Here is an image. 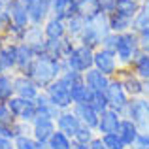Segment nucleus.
<instances>
[{"label": "nucleus", "mask_w": 149, "mask_h": 149, "mask_svg": "<svg viewBox=\"0 0 149 149\" xmlns=\"http://www.w3.org/2000/svg\"><path fill=\"white\" fill-rule=\"evenodd\" d=\"M117 77L121 79L125 91L130 98H143L149 95V81H143L142 77H138L130 68H121Z\"/></svg>", "instance_id": "obj_4"}, {"label": "nucleus", "mask_w": 149, "mask_h": 149, "mask_svg": "<svg viewBox=\"0 0 149 149\" xmlns=\"http://www.w3.org/2000/svg\"><path fill=\"white\" fill-rule=\"evenodd\" d=\"M45 95H47V98L53 102L55 106H57L61 111H64V109H72V98H70V87L64 83V81L58 77L57 81H53V83L49 85L47 89H45Z\"/></svg>", "instance_id": "obj_9"}, {"label": "nucleus", "mask_w": 149, "mask_h": 149, "mask_svg": "<svg viewBox=\"0 0 149 149\" xmlns=\"http://www.w3.org/2000/svg\"><path fill=\"white\" fill-rule=\"evenodd\" d=\"M11 26H13V21H11V15L6 11V8H4V11L0 13V36H6L10 34Z\"/></svg>", "instance_id": "obj_38"}, {"label": "nucleus", "mask_w": 149, "mask_h": 149, "mask_svg": "<svg viewBox=\"0 0 149 149\" xmlns=\"http://www.w3.org/2000/svg\"><path fill=\"white\" fill-rule=\"evenodd\" d=\"M0 123L2 125H15V117L11 113L8 102H0Z\"/></svg>", "instance_id": "obj_40"}, {"label": "nucleus", "mask_w": 149, "mask_h": 149, "mask_svg": "<svg viewBox=\"0 0 149 149\" xmlns=\"http://www.w3.org/2000/svg\"><path fill=\"white\" fill-rule=\"evenodd\" d=\"M57 130V123L53 119H47V117H40L32 121V136L36 142H44L47 143L49 138L53 136V132Z\"/></svg>", "instance_id": "obj_14"}, {"label": "nucleus", "mask_w": 149, "mask_h": 149, "mask_svg": "<svg viewBox=\"0 0 149 149\" xmlns=\"http://www.w3.org/2000/svg\"><path fill=\"white\" fill-rule=\"evenodd\" d=\"M11 2H13V0H0V4H2V6H4V8H6V6H8V4H11Z\"/></svg>", "instance_id": "obj_51"}, {"label": "nucleus", "mask_w": 149, "mask_h": 149, "mask_svg": "<svg viewBox=\"0 0 149 149\" xmlns=\"http://www.w3.org/2000/svg\"><path fill=\"white\" fill-rule=\"evenodd\" d=\"M8 106H10L15 121L32 125V121L38 117V108H36V102L34 100H26V98H21V96H13V98L8 102Z\"/></svg>", "instance_id": "obj_8"}, {"label": "nucleus", "mask_w": 149, "mask_h": 149, "mask_svg": "<svg viewBox=\"0 0 149 149\" xmlns=\"http://www.w3.org/2000/svg\"><path fill=\"white\" fill-rule=\"evenodd\" d=\"M15 74H2L0 76V102H10L15 96Z\"/></svg>", "instance_id": "obj_27"}, {"label": "nucleus", "mask_w": 149, "mask_h": 149, "mask_svg": "<svg viewBox=\"0 0 149 149\" xmlns=\"http://www.w3.org/2000/svg\"><path fill=\"white\" fill-rule=\"evenodd\" d=\"M132 149H149V132H140Z\"/></svg>", "instance_id": "obj_41"}, {"label": "nucleus", "mask_w": 149, "mask_h": 149, "mask_svg": "<svg viewBox=\"0 0 149 149\" xmlns=\"http://www.w3.org/2000/svg\"><path fill=\"white\" fill-rule=\"evenodd\" d=\"M81 127V121L77 119V115L72 111V109H64V111H61V115H58L57 119V130L64 132L68 138H76L77 130H79Z\"/></svg>", "instance_id": "obj_15"}, {"label": "nucleus", "mask_w": 149, "mask_h": 149, "mask_svg": "<svg viewBox=\"0 0 149 149\" xmlns=\"http://www.w3.org/2000/svg\"><path fill=\"white\" fill-rule=\"evenodd\" d=\"M140 49H142V53L149 55V30L143 32V34H140Z\"/></svg>", "instance_id": "obj_43"}, {"label": "nucleus", "mask_w": 149, "mask_h": 149, "mask_svg": "<svg viewBox=\"0 0 149 149\" xmlns=\"http://www.w3.org/2000/svg\"><path fill=\"white\" fill-rule=\"evenodd\" d=\"M91 149H108V147L102 143V138H100V136H96V138L91 142Z\"/></svg>", "instance_id": "obj_47"}, {"label": "nucleus", "mask_w": 149, "mask_h": 149, "mask_svg": "<svg viewBox=\"0 0 149 149\" xmlns=\"http://www.w3.org/2000/svg\"><path fill=\"white\" fill-rule=\"evenodd\" d=\"M26 11H29L30 25L44 26L45 21L51 17V0H34L26 4Z\"/></svg>", "instance_id": "obj_11"}, {"label": "nucleus", "mask_w": 149, "mask_h": 149, "mask_svg": "<svg viewBox=\"0 0 149 149\" xmlns=\"http://www.w3.org/2000/svg\"><path fill=\"white\" fill-rule=\"evenodd\" d=\"M125 117H128L140 128V132H149V100L146 96L132 98L127 111H125Z\"/></svg>", "instance_id": "obj_6"}, {"label": "nucleus", "mask_w": 149, "mask_h": 149, "mask_svg": "<svg viewBox=\"0 0 149 149\" xmlns=\"http://www.w3.org/2000/svg\"><path fill=\"white\" fill-rule=\"evenodd\" d=\"M13 83H15V96H21V98L36 100V96L42 93V89L25 74H15Z\"/></svg>", "instance_id": "obj_12"}, {"label": "nucleus", "mask_w": 149, "mask_h": 149, "mask_svg": "<svg viewBox=\"0 0 149 149\" xmlns=\"http://www.w3.org/2000/svg\"><path fill=\"white\" fill-rule=\"evenodd\" d=\"M106 98L109 102V108L119 111L121 115L125 117V111H127V108H128V104H130L132 98L127 95V91H125V87H123L119 77H111L108 89H106Z\"/></svg>", "instance_id": "obj_7"}, {"label": "nucleus", "mask_w": 149, "mask_h": 149, "mask_svg": "<svg viewBox=\"0 0 149 149\" xmlns=\"http://www.w3.org/2000/svg\"><path fill=\"white\" fill-rule=\"evenodd\" d=\"M47 146H49V149H72L74 140H72V138H68L64 132L55 130V132H53V136L49 138Z\"/></svg>", "instance_id": "obj_32"}, {"label": "nucleus", "mask_w": 149, "mask_h": 149, "mask_svg": "<svg viewBox=\"0 0 149 149\" xmlns=\"http://www.w3.org/2000/svg\"><path fill=\"white\" fill-rule=\"evenodd\" d=\"M87 104L93 106L98 113H104L106 109H109V102L106 98V93H91V98H89Z\"/></svg>", "instance_id": "obj_33"}, {"label": "nucleus", "mask_w": 149, "mask_h": 149, "mask_svg": "<svg viewBox=\"0 0 149 149\" xmlns=\"http://www.w3.org/2000/svg\"><path fill=\"white\" fill-rule=\"evenodd\" d=\"M34 149H49V146H47V143H44V142H38Z\"/></svg>", "instance_id": "obj_49"}, {"label": "nucleus", "mask_w": 149, "mask_h": 149, "mask_svg": "<svg viewBox=\"0 0 149 149\" xmlns=\"http://www.w3.org/2000/svg\"><path fill=\"white\" fill-rule=\"evenodd\" d=\"M23 4H30V2H34V0H21Z\"/></svg>", "instance_id": "obj_53"}, {"label": "nucleus", "mask_w": 149, "mask_h": 149, "mask_svg": "<svg viewBox=\"0 0 149 149\" xmlns=\"http://www.w3.org/2000/svg\"><path fill=\"white\" fill-rule=\"evenodd\" d=\"M142 6H143V8H146V10L149 11V0H143V4H142Z\"/></svg>", "instance_id": "obj_52"}, {"label": "nucleus", "mask_w": 149, "mask_h": 149, "mask_svg": "<svg viewBox=\"0 0 149 149\" xmlns=\"http://www.w3.org/2000/svg\"><path fill=\"white\" fill-rule=\"evenodd\" d=\"M36 140H34L32 134H23V136H17L13 140V147L15 149H34L36 147Z\"/></svg>", "instance_id": "obj_36"}, {"label": "nucleus", "mask_w": 149, "mask_h": 149, "mask_svg": "<svg viewBox=\"0 0 149 149\" xmlns=\"http://www.w3.org/2000/svg\"><path fill=\"white\" fill-rule=\"evenodd\" d=\"M66 62H68L70 70L79 72V74H85L87 70L95 68V49L77 44L76 47H74V51L70 53V57L66 58Z\"/></svg>", "instance_id": "obj_5"}, {"label": "nucleus", "mask_w": 149, "mask_h": 149, "mask_svg": "<svg viewBox=\"0 0 149 149\" xmlns=\"http://www.w3.org/2000/svg\"><path fill=\"white\" fill-rule=\"evenodd\" d=\"M0 149H15L13 140H8V138H4V136H0Z\"/></svg>", "instance_id": "obj_46"}, {"label": "nucleus", "mask_w": 149, "mask_h": 149, "mask_svg": "<svg viewBox=\"0 0 149 149\" xmlns=\"http://www.w3.org/2000/svg\"><path fill=\"white\" fill-rule=\"evenodd\" d=\"M72 149H91V146H85V143H77V142H74Z\"/></svg>", "instance_id": "obj_48"}, {"label": "nucleus", "mask_w": 149, "mask_h": 149, "mask_svg": "<svg viewBox=\"0 0 149 149\" xmlns=\"http://www.w3.org/2000/svg\"><path fill=\"white\" fill-rule=\"evenodd\" d=\"M142 53L140 49V36L132 30L119 34L117 40V49H115V57L119 61L121 68H130V64L134 62V58Z\"/></svg>", "instance_id": "obj_3"}, {"label": "nucleus", "mask_w": 149, "mask_h": 149, "mask_svg": "<svg viewBox=\"0 0 149 149\" xmlns=\"http://www.w3.org/2000/svg\"><path fill=\"white\" fill-rule=\"evenodd\" d=\"M127 149H130V147H127Z\"/></svg>", "instance_id": "obj_56"}, {"label": "nucleus", "mask_w": 149, "mask_h": 149, "mask_svg": "<svg viewBox=\"0 0 149 149\" xmlns=\"http://www.w3.org/2000/svg\"><path fill=\"white\" fill-rule=\"evenodd\" d=\"M140 10H142V0H115V10L113 11L132 19Z\"/></svg>", "instance_id": "obj_26"}, {"label": "nucleus", "mask_w": 149, "mask_h": 149, "mask_svg": "<svg viewBox=\"0 0 149 149\" xmlns=\"http://www.w3.org/2000/svg\"><path fill=\"white\" fill-rule=\"evenodd\" d=\"M2 11H4V6H2V4H0V13H2Z\"/></svg>", "instance_id": "obj_54"}, {"label": "nucleus", "mask_w": 149, "mask_h": 149, "mask_svg": "<svg viewBox=\"0 0 149 149\" xmlns=\"http://www.w3.org/2000/svg\"><path fill=\"white\" fill-rule=\"evenodd\" d=\"M6 42H8V38H6V36H0V51H2L4 45H6Z\"/></svg>", "instance_id": "obj_50"}, {"label": "nucleus", "mask_w": 149, "mask_h": 149, "mask_svg": "<svg viewBox=\"0 0 149 149\" xmlns=\"http://www.w3.org/2000/svg\"><path fill=\"white\" fill-rule=\"evenodd\" d=\"M123 121V115L115 109H106L104 113H100V121H98V127H96V134L104 136V134H111V132L119 130V125Z\"/></svg>", "instance_id": "obj_13"}, {"label": "nucleus", "mask_w": 149, "mask_h": 149, "mask_svg": "<svg viewBox=\"0 0 149 149\" xmlns=\"http://www.w3.org/2000/svg\"><path fill=\"white\" fill-rule=\"evenodd\" d=\"M72 111L77 115V119L81 121V125H85V127L96 130L98 121H100V113L96 111L93 106H89V104H76V106H72Z\"/></svg>", "instance_id": "obj_17"}, {"label": "nucleus", "mask_w": 149, "mask_h": 149, "mask_svg": "<svg viewBox=\"0 0 149 149\" xmlns=\"http://www.w3.org/2000/svg\"><path fill=\"white\" fill-rule=\"evenodd\" d=\"M102 138V143H104L108 149H127V146H125V142L119 138V134L117 132H111V134H104L100 136Z\"/></svg>", "instance_id": "obj_35"}, {"label": "nucleus", "mask_w": 149, "mask_h": 149, "mask_svg": "<svg viewBox=\"0 0 149 149\" xmlns=\"http://www.w3.org/2000/svg\"><path fill=\"white\" fill-rule=\"evenodd\" d=\"M117 40H119V34L108 32L104 38H102V45H100V47L106 49V51H111V53H115V49H117Z\"/></svg>", "instance_id": "obj_39"}, {"label": "nucleus", "mask_w": 149, "mask_h": 149, "mask_svg": "<svg viewBox=\"0 0 149 149\" xmlns=\"http://www.w3.org/2000/svg\"><path fill=\"white\" fill-rule=\"evenodd\" d=\"M66 70H70L66 58L64 61H58V58H53V57H49V55L44 53V55H38L36 57V61L32 62L30 70L25 76H29L42 91H45V89H47L53 81H57L58 77H61V74L66 72Z\"/></svg>", "instance_id": "obj_1"}, {"label": "nucleus", "mask_w": 149, "mask_h": 149, "mask_svg": "<svg viewBox=\"0 0 149 149\" xmlns=\"http://www.w3.org/2000/svg\"><path fill=\"white\" fill-rule=\"evenodd\" d=\"M61 79L64 81L68 87H74L76 83H81V81H83V74L74 72V70H66V72L61 74Z\"/></svg>", "instance_id": "obj_37"}, {"label": "nucleus", "mask_w": 149, "mask_h": 149, "mask_svg": "<svg viewBox=\"0 0 149 149\" xmlns=\"http://www.w3.org/2000/svg\"><path fill=\"white\" fill-rule=\"evenodd\" d=\"M2 74H13V72H11L10 64H8V61H6V57H4L2 51H0V76H2Z\"/></svg>", "instance_id": "obj_45"}, {"label": "nucleus", "mask_w": 149, "mask_h": 149, "mask_svg": "<svg viewBox=\"0 0 149 149\" xmlns=\"http://www.w3.org/2000/svg\"><path fill=\"white\" fill-rule=\"evenodd\" d=\"M77 13L81 17L89 19L96 17L98 13H102V4L100 0H77Z\"/></svg>", "instance_id": "obj_24"}, {"label": "nucleus", "mask_w": 149, "mask_h": 149, "mask_svg": "<svg viewBox=\"0 0 149 149\" xmlns=\"http://www.w3.org/2000/svg\"><path fill=\"white\" fill-rule=\"evenodd\" d=\"M85 26H87V19L81 17L79 13H76L66 21V34H68L70 38H74V40H77V38L81 36Z\"/></svg>", "instance_id": "obj_28"}, {"label": "nucleus", "mask_w": 149, "mask_h": 149, "mask_svg": "<svg viewBox=\"0 0 149 149\" xmlns=\"http://www.w3.org/2000/svg\"><path fill=\"white\" fill-rule=\"evenodd\" d=\"M117 134H119V138L125 142V146H127V147H132V146H134V142H136V138H138V134H140V128L136 127V125L132 123L128 117H123Z\"/></svg>", "instance_id": "obj_23"}, {"label": "nucleus", "mask_w": 149, "mask_h": 149, "mask_svg": "<svg viewBox=\"0 0 149 149\" xmlns=\"http://www.w3.org/2000/svg\"><path fill=\"white\" fill-rule=\"evenodd\" d=\"M146 98H147V100H149V95H147V96H146Z\"/></svg>", "instance_id": "obj_55"}, {"label": "nucleus", "mask_w": 149, "mask_h": 149, "mask_svg": "<svg viewBox=\"0 0 149 149\" xmlns=\"http://www.w3.org/2000/svg\"><path fill=\"white\" fill-rule=\"evenodd\" d=\"M91 89L85 85V81L81 83H76L74 87H70V98H72V106L76 104H87L89 98H91Z\"/></svg>", "instance_id": "obj_29"}, {"label": "nucleus", "mask_w": 149, "mask_h": 149, "mask_svg": "<svg viewBox=\"0 0 149 149\" xmlns=\"http://www.w3.org/2000/svg\"><path fill=\"white\" fill-rule=\"evenodd\" d=\"M102 4V11L104 13H113V10H115V0H100Z\"/></svg>", "instance_id": "obj_44"}, {"label": "nucleus", "mask_w": 149, "mask_h": 149, "mask_svg": "<svg viewBox=\"0 0 149 149\" xmlns=\"http://www.w3.org/2000/svg\"><path fill=\"white\" fill-rule=\"evenodd\" d=\"M6 11L11 15V21L15 26L21 29H29L30 26V19H29V11H26V4H23L21 0H13L11 4L6 6Z\"/></svg>", "instance_id": "obj_19"}, {"label": "nucleus", "mask_w": 149, "mask_h": 149, "mask_svg": "<svg viewBox=\"0 0 149 149\" xmlns=\"http://www.w3.org/2000/svg\"><path fill=\"white\" fill-rule=\"evenodd\" d=\"M83 81L93 93H106L111 77H108L106 74L98 72L96 68H91V70H87V72L83 74Z\"/></svg>", "instance_id": "obj_18"}, {"label": "nucleus", "mask_w": 149, "mask_h": 149, "mask_svg": "<svg viewBox=\"0 0 149 149\" xmlns=\"http://www.w3.org/2000/svg\"><path fill=\"white\" fill-rule=\"evenodd\" d=\"M36 51L30 47L29 44H17V64H15V74H26L36 61Z\"/></svg>", "instance_id": "obj_16"}, {"label": "nucleus", "mask_w": 149, "mask_h": 149, "mask_svg": "<svg viewBox=\"0 0 149 149\" xmlns=\"http://www.w3.org/2000/svg\"><path fill=\"white\" fill-rule=\"evenodd\" d=\"M34 102H36V108H38V115H40V117H47V119H53L55 123H57L58 115H61V109H58L57 106L47 98V95H45L44 91L36 96Z\"/></svg>", "instance_id": "obj_21"}, {"label": "nucleus", "mask_w": 149, "mask_h": 149, "mask_svg": "<svg viewBox=\"0 0 149 149\" xmlns=\"http://www.w3.org/2000/svg\"><path fill=\"white\" fill-rule=\"evenodd\" d=\"M96 138V130H93V128L85 127V125H81L79 130H77L76 138H74V142L77 143H85V146H91V142Z\"/></svg>", "instance_id": "obj_34"}, {"label": "nucleus", "mask_w": 149, "mask_h": 149, "mask_svg": "<svg viewBox=\"0 0 149 149\" xmlns=\"http://www.w3.org/2000/svg\"><path fill=\"white\" fill-rule=\"evenodd\" d=\"M142 2H143V0H142Z\"/></svg>", "instance_id": "obj_57"}, {"label": "nucleus", "mask_w": 149, "mask_h": 149, "mask_svg": "<svg viewBox=\"0 0 149 149\" xmlns=\"http://www.w3.org/2000/svg\"><path fill=\"white\" fill-rule=\"evenodd\" d=\"M77 13V0H51V15L62 21H68Z\"/></svg>", "instance_id": "obj_20"}, {"label": "nucleus", "mask_w": 149, "mask_h": 149, "mask_svg": "<svg viewBox=\"0 0 149 149\" xmlns=\"http://www.w3.org/2000/svg\"><path fill=\"white\" fill-rule=\"evenodd\" d=\"M95 68L98 70V72L106 74L108 77H117L121 66H119V61H117L115 53L98 47L95 51Z\"/></svg>", "instance_id": "obj_10"}, {"label": "nucleus", "mask_w": 149, "mask_h": 149, "mask_svg": "<svg viewBox=\"0 0 149 149\" xmlns=\"http://www.w3.org/2000/svg\"><path fill=\"white\" fill-rule=\"evenodd\" d=\"M130 70L138 77H142L143 81H149V55L147 53H140L138 57L134 58V62L130 64Z\"/></svg>", "instance_id": "obj_30"}, {"label": "nucleus", "mask_w": 149, "mask_h": 149, "mask_svg": "<svg viewBox=\"0 0 149 149\" xmlns=\"http://www.w3.org/2000/svg\"><path fill=\"white\" fill-rule=\"evenodd\" d=\"M108 32H111V30H109V19H108V13L102 11L96 17H93V19L87 21V26L83 29L81 36L77 38V44L87 45V47L96 51L102 45V38Z\"/></svg>", "instance_id": "obj_2"}, {"label": "nucleus", "mask_w": 149, "mask_h": 149, "mask_svg": "<svg viewBox=\"0 0 149 149\" xmlns=\"http://www.w3.org/2000/svg\"><path fill=\"white\" fill-rule=\"evenodd\" d=\"M147 30H149V11L142 6V10L132 17V32H136L140 36V34L147 32Z\"/></svg>", "instance_id": "obj_31"}, {"label": "nucleus", "mask_w": 149, "mask_h": 149, "mask_svg": "<svg viewBox=\"0 0 149 149\" xmlns=\"http://www.w3.org/2000/svg\"><path fill=\"white\" fill-rule=\"evenodd\" d=\"M108 19H109V30L115 34H123L127 30H132V19L125 17V15H119L117 11L113 13H108Z\"/></svg>", "instance_id": "obj_25"}, {"label": "nucleus", "mask_w": 149, "mask_h": 149, "mask_svg": "<svg viewBox=\"0 0 149 149\" xmlns=\"http://www.w3.org/2000/svg\"><path fill=\"white\" fill-rule=\"evenodd\" d=\"M0 136L8 140H15V130H13V125H2L0 123Z\"/></svg>", "instance_id": "obj_42"}, {"label": "nucleus", "mask_w": 149, "mask_h": 149, "mask_svg": "<svg viewBox=\"0 0 149 149\" xmlns=\"http://www.w3.org/2000/svg\"><path fill=\"white\" fill-rule=\"evenodd\" d=\"M44 34H45L47 40H62L64 36H68L66 34V21L51 15L44 25Z\"/></svg>", "instance_id": "obj_22"}]
</instances>
